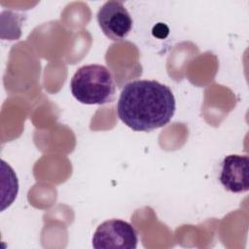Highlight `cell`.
Listing matches in <instances>:
<instances>
[{
    "instance_id": "1",
    "label": "cell",
    "mask_w": 249,
    "mask_h": 249,
    "mask_svg": "<svg viewBox=\"0 0 249 249\" xmlns=\"http://www.w3.org/2000/svg\"><path fill=\"white\" fill-rule=\"evenodd\" d=\"M175 109L171 89L155 80H135L125 84L117 103L118 117L135 131H151L166 125Z\"/></svg>"
},
{
    "instance_id": "2",
    "label": "cell",
    "mask_w": 249,
    "mask_h": 249,
    "mask_svg": "<svg viewBox=\"0 0 249 249\" xmlns=\"http://www.w3.org/2000/svg\"><path fill=\"white\" fill-rule=\"evenodd\" d=\"M72 95L81 103L101 105L115 96V81L104 65L88 64L77 69L70 81Z\"/></svg>"
},
{
    "instance_id": "4",
    "label": "cell",
    "mask_w": 249,
    "mask_h": 249,
    "mask_svg": "<svg viewBox=\"0 0 249 249\" xmlns=\"http://www.w3.org/2000/svg\"><path fill=\"white\" fill-rule=\"evenodd\" d=\"M97 22L106 37L112 41H123L132 29V18L120 1H107L98 10Z\"/></svg>"
},
{
    "instance_id": "3",
    "label": "cell",
    "mask_w": 249,
    "mask_h": 249,
    "mask_svg": "<svg viewBox=\"0 0 249 249\" xmlns=\"http://www.w3.org/2000/svg\"><path fill=\"white\" fill-rule=\"evenodd\" d=\"M138 235L135 228L123 220L111 219L101 223L92 236L95 249H135Z\"/></svg>"
},
{
    "instance_id": "5",
    "label": "cell",
    "mask_w": 249,
    "mask_h": 249,
    "mask_svg": "<svg viewBox=\"0 0 249 249\" xmlns=\"http://www.w3.org/2000/svg\"><path fill=\"white\" fill-rule=\"evenodd\" d=\"M249 159L243 155H229L221 162L219 181L229 192L238 194L247 192Z\"/></svg>"
}]
</instances>
